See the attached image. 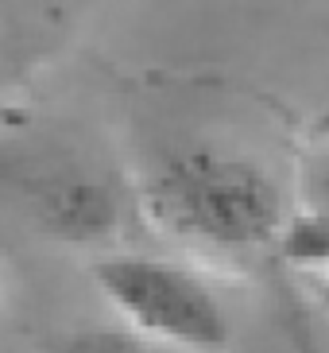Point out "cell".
I'll return each instance as SVG.
<instances>
[{
	"instance_id": "cell-1",
	"label": "cell",
	"mask_w": 329,
	"mask_h": 353,
	"mask_svg": "<svg viewBox=\"0 0 329 353\" xmlns=\"http://www.w3.org/2000/svg\"><path fill=\"white\" fill-rule=\"evenodd\" d=\"M151 218L171 237L244 260L283 237V194L259 163L221 148L167 152L147 175Z\"/></svg>"
},
{
	"instance_id": "cell-2",
	"label": "cell",
	"mask_w": 329,
	"mask_h": 353,
	"mask_svg": "<svg viewBox=\"0 0 329 353\" xmlns=\"http://www.w3.org/2000/svg\"><path fill=\"white\" fill-rule=\"evenodd\" d=\"M93 280L136 330V338L209 353L229 342V314L202 276L163 256L113 252L93 264Z\"/></svg>"
},
{
	"instance_id": "cell-3",
	"label": "cell",
	"mask_w": 329,
	"mask_h": 353,
	"mask_svg": "<svg viewBox=\"0 0 329 353\" xmlns=\"http://www.w3.org/2000/svg\"><path fill=\"white\" fill-rule=\"evenodd\" d=\"M0 183L31 225L66 245H101L120 225V198L113 183L74 156H12L0 171Z\"/></svg>"
},
{
	"instance_id": "cell-4",
	"label": "cell",
	"mask_w": 329,
	"mask_h": 353,
	"mask_svg": "<svg viewBox=\"0 0 329 353\" xmlns=\"http://www.w3.org/2000/svg\"><path fill=\"white\" fill-rule=\"evenodd\" d=\"M62 353H147L144 342L136 334L124 330H85L78 338H70V345Z\"/></svg>"
},
{
	"instance_id": "cell-5",
	"label": "cell",
	"mask_w": 329,
	"mask_h": 353,
	"mask_svg": "<svg viewBox=\"0 0 329 353\" xmlns=\"http://www.w3.org/2000/svg\"><path fill=\"white\" fill-rule=\"evenodd\" d=\"M314 187H318V210H321V214L329 218V159L321 163V171H318V183H314Z\"/></svg>"
},
{
	"instance_id": "cell-6",
	"label": "cell",
	"mask_w": 329,
	"mask_h": 353,
	"mask_svg": "<svg viewBox=\"0 0 329 353\" xmlns=\"http://www.w3.org/2000/svg\"><path fill=\"white\" fill-rule=\"evenodd\" d=\"M314 276H318V299H321V307L329 311V268L314 272Z\"/></svg>"
},
{
	"instance_id": "cell-7",
	"label": "cell",
	"mask_w": 329,
	"mask_h": 353,
	"mask_svg": "<svg viewBox=\"0 0 329 353\" xmlns=\"http://www.w3.org/2000/svg\"><path fill=\"white\" fill-rule=\"evenodd\" d=\"M0 299H4V283H0Z\"/></svg>"
}]
</instances>
